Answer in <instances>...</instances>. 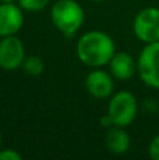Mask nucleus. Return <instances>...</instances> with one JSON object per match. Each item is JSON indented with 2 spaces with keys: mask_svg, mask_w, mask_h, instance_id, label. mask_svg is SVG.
<instances>
[{
  "mask_svg": "<svg viewBox=\"0 0 159 160\" xmlns=\"http://www.w3.org/2000/svg\"><path fill=\"white\" fill-rule=\"evenodd\" d=\"M114 53L115 44L113 38L99 30L83 34L76 44V55L79 61L93 69L109 65Z\"/></svg>",
  "mask_w": 159,
  "mask_h": 160,
  "instance_id": "f257e3e1",
  "label": "nucleus"
},
{
  "mask_svg": "<svg viewBox=\"0 0 159 160\" xmlns=\"http://www.w3.org/2000/svg\"><path fill=\"white\" fill-rule=\"evenodd\" d=\"M49 14L54 27L66 38H72L85 21L83 7L75 0H56Z\"/></svg>",
  "mask_w": 159,
  "mask_h": 160,
  "instance_id": "f03ea898",
  "label": "nucleus"
},
{
  "mask_svg": "<svg viewBox=\"0 0 159 160\" xmlns=\"http://www.w3.org/2000/svg\"><path fill=\"white\" fill-rule=\"evenodd\" d=\"M138 112V102L135 96L128 90H121L110 97L107 114L115 127H128L132 124Z\"/></svg>",
  "mask_w": 159,
  "mask_h": 160,
  "instance_id": "7ed1b4c3",
  "label": "nucleus"
},
{
  "mask_svg": "<svg viewBox=\"0 0 159 160\" xmlns=\"http://www.w3.org/2000/svg\"><path fill=\"white\" fill-rule=\"evenodd\" d=\"M137 69L144 84L159 90V41L145 44L137 59Z\"/></svg>",
  "mask_w": 159,
  "mask_h": 160,
  "instance_id": "20e7f679",
  "label": "nucleus"
},
{
  "mask_svg": "<svg viewBox=\"0 0 159 160\" xmlns=\"http://www.w3.org/2000/svg\"><path fill=\"white\" fill-rule=\"evenodd\" d=\"M134 34L144 44L159 41V8L145 7L135 16Z\"/></svg>",
  "mask_w": 159,
  "mask_h": 160,
  "instance_id": "39448f33",
  "label": "nucleus"
},
{
  "mask_svg": "<svg viewBox=\"0 0 159 160\" xmlns=\"http://www.w3.org/2000/svg\"><path fill=\"white\" fill-rule=\"evenodd\" d=\"M25 49L23 41L16 35L2 37L0 39V68L3 70H17L23 66Z\"/></svg>",
  "mask_w": 159,
  "mask_h": 160,
  "instance_id": "423d86ee",
  "label": "nucleus"
},
{
  "mask_svg": "<svg viewBox=\"0 0 159 160\" xmlns=\"http://www.w3.org/2000/svg\"><path fill=\"white\" fill-rule=\"evenodd\" d=\"M85 87L87 93L95 98H109L114 93L113 75L110 72L101 70L100 68H96L95 70L87 73L85 79Z\"/></svg>",
  "mask_w": 159,
  "mask_h": 160,
  "instance_id": "0eeeda50",
  "label": "nucleus"
},
{
  "mask_svg": "<svg viewBox=\"0 0 159 160\" xmlns=\"http://www.w3.org/2000/svg\"><path fill=\"white\" fill-rule=\"evenodd\" d=\"M24 24L23 8L14 3H0V37L16 35Z\"/></svg>",
  "mask_w": 159,
  "mask_h": 160,
  "instance_id": "6e6552de",
  "label": "nucleus"
},
{
  "mask_svg": "<svg viewBox=\"0 0 159 160\" xmlns=\"http://www.w3.org/2000/svg\"><path fill=\"white\" fill-rule=\"evenodd\" d=\"M110 73L117 80H130L138 73L137 61L127 52H115L109 62Z\"/></svg>",
  "mask_w": 159,
  "mask_h": 160,
  "instance_id": "1a4fd4ad",
  "label": "nucleus"
},
{
  "mask_svg": "<svg viewBox=\"0 0 159 160\" xmlns=\"http://www.w3.org/2000/svg\"><path fill=\"white\" fill-rule=\"evenodd\" d=\"M106 146L113 155H124L131 146V139L123 127H110L106 133Z\"/></svg>",
  "mask_w": 159,
  "mask_h": 160,
  "instance_id": "9d476101",
  "label": "nucleus"
},
{
  "mask_svg": "<svg viewBox=\"0 0 159 160\" xmlns=\"http://www.w3.org/2000/svg\"><path fill=\"white\" fill-rule=\"evenodd\" d=\"M44 68H45L44 61H42V58L38 55L25 56L24 62H23V70H24L28 76H34V78L42 75Z\"/></svg>",
  "mask_w": 159,
  "mask_h": 160,
  "instance_id": "9b49d317",
  "label": "nucleus"
},
{
  "mask_svg": "<svg viewBox=\"0 0 159 160\" xmlns=\"http://www.w3.org/2000/svg\"><path fill=\"white\" fill-rule=\"evenodd\" d=\"M18 6L24 11H30V13H38L42 11L48 6L49 0H17Z\"/></svg>",
  "mask_w": 159,
  "mask_h": 160,
  "instance_id": "f8f14e48",
  "label": "nucleus"
},
{
  "mask_svg": "<svg viewBox=\"0 0 159 160\" xmlns=\"http://www.w3.org/2000/svg\"><path fill=\"white\" fill-rule=\"evenodd\" d=\"M21 155L14 149H3L0 150V160H21Z\"/></svg>",
  "mask_w": 159,
  "mask_h": 160,
  "instance_id": "ddd939ff",
  "label": "nucleus"
},
{
  "mask_svg": "<svg viewBox=\"0 0 159 160\" xmlns=\"http://www.w3.org/2000/svg\"><path fill=\"white\" fill-rule=\"evenodd\" d=\"M149 156L154 160H159V135H156L149 143Z\"/></svg>",
  "mask_w": 159,
  "mask_h": 160,
  "instance_id": "4468645a",
  "label": "nucleus"
},
{
  "mask_svg": "<svg viewBox=\"0 0 159 160\" xmlns=\"http://www.w3.org/2000/svg\"><path fill=\"white\" fill-rule=\"evenodd\" d=\"M100 125H101V127H104V128L113 127V121H111V118L109 117V114H106V115H103L100 118Z\"/></svg>",
  "mask_w": 159,
  "mask_h": 160,
  "instance_id": "2eb2a0df",
  "label": "nucleus"
},
{
  "mask_svg": "<svg viewBox=\"0 0 159 160\" xmlns=\"http://www.w3.org/2000/svg\"><path fill=\"white\" fill-rule=\"evenodd\" d=\"M0 3H14V0H0Z\"/></svg>",
  "mask_w": 159,
  "mask_h": 160,
  "instance_id": "dca6fc26",
  "label": "nucleus"
},
{
  "mask_svg": "<svg viewBox=\"0 0 159 160\" xmlns=\"http://www.w3.org/2000/svg\"><path fill=\"white\" fill-rule=\"evenodd\" d=\"M93 2H97V3H100V2H104V0H93Z\"/></svg>",
  "mask_w": 159,
  "mask_h": 160,
  "instance_id": "f3484780",
  "label": "nucleus"
},
{
  "mask_svg": "<svg viewBox=\"0 0 159 160\" xmlns=\"http://www.w3.org/2000/svg\"><path fill=\"white\" fill-rule=\"evenodd\" d=\"M0 145H2V133H0Z\"/></svg>",
  "mask_w": 159,
  "mask_h": 160,
  "instance_id": "a211bd4d",
  "label": "nucleus"
}]
</instances>
